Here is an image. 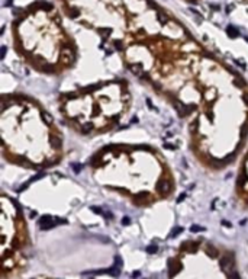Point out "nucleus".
I'll use <instances>...</instances> for the list:
<instances>
[{
	"instance_id": "f257e3e1",
	"label": "nucleus",
	"mask_w": 248,
	"mask_h": 279,
	"mask_svg": "<svg viewBox=\"0 0 248 279\" xmlns=\"http://www.w3.org/2000/svg\"><path fill=\"white\" fill-rule=\"evenodd\" d=\"M26 228L22 222L17 209L5 196L3 198V278L25 266V247H26Z\"/></svg>"
},
{
	"instance_id": "7ed1b4c3",
	"label": "nucleus",
	"mask_w": 248,
	"mask_h": 279,
	"mask_svg": "<svg viewBox=\"0 0 248 279\" xmlns=\"http://www.w3.org/2000/svg\"><path fill=\"white\" fill-rule=\"evenodd\" d=\"M38 279H51V278H38Z\"/></svg>"
},
{
	"instance_id": "f03ea898",
	"label": "nucleus",
	"mask_w": 248,
	"mask_h": 279,
	"mask_svg": "<svg viewBox=\"0 0 248 279\" xmlns=\"http://www.w3.org/2000/svg\"><path fill=\"white\" fill-rule=\"evenodd\" d=\"M228 32H231V34H235V36H237V31H235L232 26H229V28H228Z\"/></svg>"
}]
</instances>
